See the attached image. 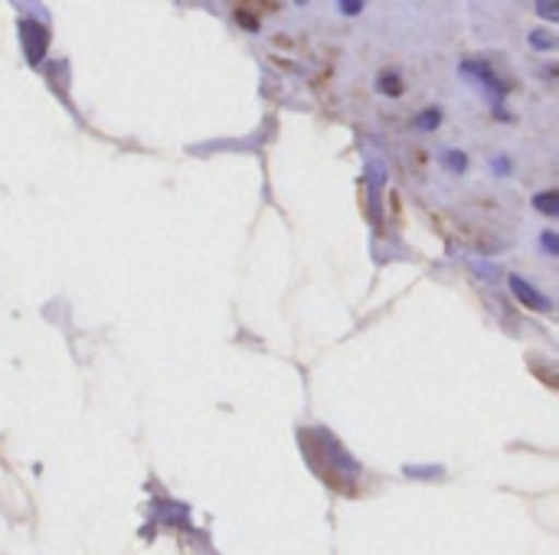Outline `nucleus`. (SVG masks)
I'll use <instances>...</instances> for the list:
<instances>
[{
	"label": "nucleus",
	"mask_w": 559,
	"mask_h": 555,
	"mask_svg": "<svg viewBox=\"0 0 559 555\" xmlns=\"http://www.w3.org/2000/svg\"><path fill=\"white\" fill-rule=\"evenodd\" d=\"M554 200H557L554 193H547V196H540V209H544V213H554V209H557V203H554Z\"/></svg>",
	"instance_id": "4"
},
{
	"label": "nucleus",
	"mask_w": 559,
	"mask_h": 555,
	"mask_svg": "<svg viewBox=\"0 0 559 555\" xmlns=\"http://www.w3.org/2000/svg\"><path fill=\"white\" fill-rule=\"evenodd\" d=\"M409 164H413V173L423 177L429 170V154L423 147H409Z\"/></svg>",
	"instance_id": "2"
},
{
	"label": "nucleus",
	"mask_w": 559,
	"mask_h": 555,
	"mask_svg": "<svg viewBox=\"0 0 559 555\" xmlns=\"http://www.w3.org/2000/svg\"><path fill=\"white\" fill-rule=\"evenodd\" d=\"M452 232L462 239V242H468V245H478V249H495L498 245V239L485 229V226H468V222H452Z\"/></svg>",
	"instance_id": "1"
},
{
	"label": "nucleus",
	"mask_w": 559,
	"mask_h": 555,
	"mask_svg": "<svg viewBox=\"0 0 559 555\" xmlns=\"http://www.w3.org/2000/svg\"><path fill=\"white\" fill-rule=\"evenodd\" d=\"M511 285H514V291H518V294H521V298H524V301H527L531 307H544V298H540L537 291H531V288H527V285H524L521 278H514Z\"/></svg>",
	"instance_id": "3"
}]
</instances>
